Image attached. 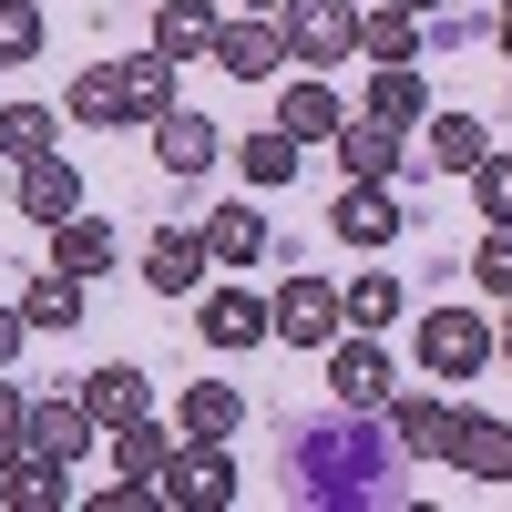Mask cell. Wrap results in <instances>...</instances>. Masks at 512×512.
<instances>
[{
	"instance_id": "obj_1",
	"label": "cell",
	"mask_w": 512,
	"mask_h": 512,
	"mask_svg": "<svg viewBox=\"0 0 512 512\" xmlns=\"http://www.w3.org/2000/svg\"><path fill=\"white\" fill-rule=\"evenodd\" d=\"M400 461L390 420L379 410H338V420H308V431H287V472H308L297 492L308 502H379V472Z\"/></svg>"
},
{
	"instance_id": "obj_2",
	"label": "cell",
	"mask_w": 512,
	"mask_h": 512,
	"mask_svg": "<svg viewBox=\"0 0 512 512\" xmlns=\"http://www.w3.org/2000/svg\"><path fill=\"white\" fill-rule=\"evenodd\" d=\"M502 359V328L482 308H420V369L441 379V390H461V379H482Z\"/></svg>"
},
{
	"instance_id": "obj_3",
	"label": "cell",
	"mask_w": 512,
	"mask_h": 512,
	"mask_svg": "<svg viewBox=\"0 0 512 512\" xmlns=\"http://www.w3.org/2000/svg\"><path fill=\"white\" fill-rule=\"evenodd\" d=\"M318 359H328V410H390L400 379H390V349H379V328H338Z\"/></svg>"
},
{
	"instance_id": "obj_4",
	"label": "cell",
	"mask_w": 512,
	"mask_h": 512,
	"mask_svg": "<svg viewBox=\"0 0 512 512\" xmlns=\"http://www.w3.org/2000/svg\"><path fill=\"white\" fill-rule=\"evenodd\" d=\"M277 31H287L297 72H328V62H349V52H359V0H287Z\"/></svg>"
},
{
	"instance_id": "obj_5",
	"label": "cell",
	"mask_w": 512,
	"mask_h": 512,
	"mask_svg": "<svg viewBox=\"0 0 512 512\" xmlns=\"http://www.w3.org/2000/svg\"><path fill=\"white\" fill-rule=\"evenodd\" d=\"M175 512H226L236 502V451L226 441H175V461H164V482H154Z\"/></svg>"
},
{
	"instance_id": "obj_6",
	"label": "cell",
	"mask_w": 512,
	"mask_h": 512,
	"mask_svg": "<svg viewBox=\"0 0 512 512\" xmlns=\"http://www.w3.org/2000/svg\"><path fill=\"white\" fill-rule=\"evenodd\" d=\"M267 318H277L287 349H328V338L349 328V287H328V277H287V287L267 297Z\"/></svg>"
},
{
	"instance_id": "obj_7",
	"label": "cell",
	"mask_w": 512,
	"mask_h": 512,
	"mask_svg": "<svg viewBox=\"0 0 512 512\" xmlns=\"http://www.w3.org/2000/svg\"><path fill=\"white\" fill-rule=\"evenodd\" d=\"M11 205H21V226H62V216H82V164L52 144V154H31V164H11Z\"/></svg>"
},
{
	"instance_id": "obj_8",
	"label": "cell",
	"mask_w": 512,
	"mask_h": 512,
	"mask_svg": "<svg viewBox=\"0 0 512 512\" xmlns=\"http://www.w3.org/2000/svg\"><path fill=\"white\" fill-rule=\"evenodd\" d=\"M216 72H236V82H277L297 52H287V31H277V11H236L226 31H216V52H205Z\"/></svg>"
},
{
	"instance_id": "obj_9",
	"label": "cell",
	"mask_w": 512,
	"mask_h": 512,
	"mask_svg": "<svg viewBox=\"0 0 512 512\" xmlns=\"http://www.w3.org/2000/svg\"><path fill=\"white\" fill-rule=\"evenodd\" d=\"M338 175H349V185H400L410 175V134L379 123V113H349V123H338Z\"/></svg>"
},
{
	"instance_id": "obj_10",
	"label": "cell",
	"mask_w": 512,
	"mask_h": 512,
	"mask_svg": "<svg viewBox=\"0 0 512 512\" xmlns=\"http://www.w3.org/2000/svg\"><path fill=\"white\" fill-rule=\"evenodd\" d=\"M441 472H461V482L502 492V482H512V420H492V410H461V420H451V461H441Z\"/></svg>"
},
{
	"instance_id": "obj_11",
	"label": "cell",
	"mask_w": 512,
	"mask_h": 512,
	"mask_svg": "<svg viewBox=\"0 0 512 512\" xmlns=\"http://www.w3.org/2000/svg\"><path fill=\"white\" fill-rule=\"evenodd\" d=\"M328 236H338V246H400V236H410V216H400V185H338V205H328Z\"/></svg>"
},
{
	"instance_id": "obj_12",
	"label": "cell",
	"mask_w": 512,
	"mask_h": 512,
	"mask_svg": "<svg viewBox=\"0 0 512 512\" xmlns=\"http://www.w3.org/2000/svg\"><path fill=\"white\" fill-rule=\"evenodd\" d=\"M195 328H205V349L236 359V349H267L277 318H267V297H256V287H205V297H195Z\"/></svg>"
},
{
	"instance_id": "obj_13",
	"label": "cell",
	"mask_w": 512,
	"mask_h": 512,
	"mask_svg": "<svg viewBox=\"0 0 512 512\" xmlns=\"http://www.w3.org/2000/svg\"><path fill=\"white\" fill-rule=\"evenodd\" d=\"M379 420H390V441H400V461H451V400L441 390H390V410H379Z\"/></svg>"
},
{
	"instance_id": "obj_14",
	"label": "cell",
	"mask_w": 512,
	"mask_h": 512,
	"mask_svg": "<svg viewBox=\"0 0 512 512\" xmlns=\"http://www.w3.org/2000/svg\"><path fill=\"white\" fill-rule=\"evenodd\" d=\"M482 154H492L482 113H431V123L410 134V164H431V175H461V185H472V164H482Z\"/></svg>"
},
{
	"instance_id": "obj_15",
	"label": "cell",
	"mask_w": 512,
	"mask_h": 512,
	"mask_svg": "<svg viewBox=\"0 0 512 512\" xmlns=\"http://www.w3.org/2000/svg\"><path fill=\"white\" fill-rule=\"evenodd\" d=\"M205 267H216L205 226H164V236L144 246V287H154V297H195V287H205Z\"/></svg>"
},
{
	"instance_id": "obj_16",
	"label": "cell",
	"mask_w": 512,
	"mask_h": 512,
	"mask_svg": "<svg viewBox=\"0 0 512 512\" xmlns=\"http://www.w3.org/2000/svg\"><path fill=\"white\" fill-rule=\"evenodd\" d=\"M72 390H82V410H93L103 431H123V420H144V410H154V379H144L134 359H103V369H82Z\"/></svg>"
},
{
	"instance_id": "obj_17",
	"label": "cell",
	"mask_w": 512,
	"mask_h": 512,
	"mask_svg": "<svg viewBox=\"0 0 512 512\" xmlns=\"http://www.w3.org/2000/svg\"><path fill=\"white\" fill-rule=\"evenodd\" d=\"M62 472H72V461H52V451H31V441H21L11 461H0V512H62V502H72Z\"/></svg>"
},
{
	"instance_id": "obj_18",
	"label": "cell",
	"mask_w": 512,
	"mask_h": 512,
	"mask_svg": "<svg viewBox=\"0 0 512 512\" xmlns=\"http://www.w3.org/2000/svg\"><path fill=\"white\" fill-rule=\"evenodd\" d=\"M144 134H154V164H164V175H205V164H216V144H226V134H216V123H205L195 103H175V113H154Z\"/></svg>"
},
{
	"instance_id": "obj_19",
	"label": "cell",
	"mask_w": 512,
	"mask_h": 512,
	"mask_svg": "<svg viewBox=\"0 0 512 512\" xmlns=\"http://www.w3.org/2000/svg\"><path fill=\"white\" fill-rule=\"evenodd\" d=\"M216 31H226L216 0H154V52H164V62H205V52H216Z\"/></svg>"
},
{
	"instance_id": "obj_20",
	"label": "cell",
	"mask_w": 512,
	"mask_h": 512,
	"mask_svg": "<svg viewBox=\"0 0 512 512\" xmlns=\"http://www.w3.org/2000/svg\"><path fill=\"white\" fill-rule=\"evenodd\" d=\"M359 113L420 134V123H431V82H420V62H369V103H359Z\"/></svg>"
},
{
	"instance_id": "obj_21",
	"label": "cell",
	"mask_w": 512,
	"mask_h": 512,
	"mask_svg": "<svg viewBox=\"0 0 512 512\" xmlns=\"http://www.w3.org/2000/svg\"><path fill=\"white\" fill-rule=\"evenodd\" d=\"M103 420L82 410V390H52V400H31V451H52V461H82L93 451Z\"/></svg>"
},
{
	"instance_id": "obj_22",
	"label": "cell",
	"mask_w": 512,
	"mask_h": 512,
	"mask_svg": "<svg viewBox=\"0 0 512 512\" xmlns=\"http://www.w3.org/2000/svg\"><path fill=\"white\" fill-rule=\"evenodd\" d=\"M277 123H287L297 144H338V123H349V103H338V93H328L318 72H297L287 93H277Z\"/></svg>"
},
{
	"instance_id": "obj_23",
	"label": "cell",
	"mask_w": 512,
	"mask_h": 512,
	"mask_svg": "<svg viewBox=\"0 0 512 512\" xmlns=\"http://www.w3.org/2000/svg\"><path fill=\"white\" fill-rule=\"evenodd\" d=\"M175 431L185 441H236L246 431V390H236V379H195L185 410H175Z\"/></svg>"
},
{
	"instance_id": "obj_24",
	"label": "cell",
	"mask_w": 512,
	"mask_h": 512,
	"mask_svg": "<svg viewBox=\"0 0 512 512\" xmlns=\"http://www.w3.org/2000/svg\"><path fill=\"white\" fill-rule=\"evenodd\" d=\"M52 267L82 277V287H103V277H113V226H103V216H62V226H52Z\"/></svg>"
},
{
	"instance_id": "obj_25",
	"label": "cell",
	"mask_w": 512,
	"mask_h": 512,
	"mask_svg": "<svg viewBox=\"0 0 512 512\" xmlns=\"http://www.w3.org/2000/svg\"><path fill=\"white\" fill-rule=\"evenodd\" d=\"M103 441H113V472H134V482H164V461H175V441H185V431L144 410V420H123V431H103Z\"/></svg>"
},
{
	"instance_id": "obj_26",
	"label": "cell",
	"mask_w": 512,
	"mask_h": 512,
	"mask_svg": "<svg viewBox=\"0 0 512 512\" xmlns=\"http://www.w3.org/2000/svg\"><path fill=\"white\" fill-rule=\"evenodd\" d=\"M154 113H175V62L154 52H123V123H154Z\"/></svg>"
},
{
	"instance_id": "obj_27",
	"label": "cell",
	"mask_w": 512,
	"mask_h": 512,
	"mask_svg": "<svg viewBox=\"0 0 512 512\" xmlns=\"http://www.w3.org/2000/svg\"><path fill=\"white\" fill-rule=\"evenodd\" d=\"M359 52H369V62H420V52H431V31H420V11L379 0V11H359Z\"/></svg>"
},
{
	"instance_id": "obj_28",
	"label": "cell",
	"mask_w": 512,
	"mask_h": 512,
	"mask_svg": "<svg viewBox=\"0 0 512 512\" xmlns=\"http://www.w3.org/2000/svg\"><path fill=\"white\" fill-rule=\"evenodd\" d=\"M236 175H246L256 195H277V185H297V134H287V123H256V134L236 144Z\"/></svg>"
},
{
	"instance_id": "obj_29",
	"label": "cell",
	"mask_w": 512,
	"mask_h": 512,
	"mask_svg": "<svg viewBox=\"0 0 512 512\" xmlns=\"http://www.w3.org/2000/svg\"><path fill=\"white\" fill-rule=\"evenodd\" d=\"M205 246H216V267H256V256H267V216H256V205H216V216H205Z\"/></svg>"
},
{
	"instance_id": "obj_30",
	"label": "cell",
	"mask_w": 512,
	"mask_h": 512,
	"mask_svg": "<svg viewBox=\"0 0 512 512\" xmlns=\"http://www.w3.org/2000/svg\"><path fill=\"white\" fill-rule=\"evenodd\" d=\"M52 134H62V113H52V103H0V154H11V164L52 154Z\"/></svg>"
},
{
	"instance_id": "obj_31",
	"label": "cell",
	"mask_w": 512,
	"mask_h": 512,
	"mask_svg": "<svg viewBox=\"0 0 512 512\" xmlns=\"http://www.w3.org/2000/svg\"><path fill=\"white\" fill-rule=\"evenodd\" d=\"M82 297H93V287L52 267V277H31V287H21V318H31V328H72V318H82Z\"/></svg>"
},
{
	"instance_id": "obj_32",
	"label": "cell",
	"mask_w": 512,
	"mask_h": 512,
	"mask_svg": "<svg viewBox=\"0 0 512 512\" xmlns=\"http://www.w3.org/2000/svg\"><path fill=\"white\" fill-rule=\"evenodd\" d=\"M410 318V287L400 277H359L349 287V328H400Z\"/></svg>"
},
{
	"instance_id": "obj_33",
	"label": "cell",
	"mask_w": 512,
	"mask_h": 512,
	"mask_svg": "<svg viewBox=\"0 0 512 512\" xmlns=\"http://www.w3.org/2000/svg\"><path fill=\"white\" fill-rule=\"evenodd\" d=\"M472 205H482V226H512V154L502 144L472 164Z\"/></svg>"
},
{
	"instance_id": "obj_34",
	"label": "cell",
	"mask_w": 512,
	"mask_h": 512,
	"mask_svg": "<svg viewBox=\"0 0 512 512\" xmlns=\"http://www.w3.org/2000/svg\"><path fill=\"white\" fill-rule=\"evenodd\" d=\"M41 41H52V21H41L31 0H0V62H31Z\"/></svg>"
},
{
	"instance_id": "obj_35",
	"label": "cell",
	"mask_w": 512,
	"mask_h": 512,
	"mask_svg": "<svg viewBox=\"0 0 512 512\" xmlns=\"http://www.w3.org/2000/svg\"><path fill=\"white\" fill-rule=\"evenodd\" d=\"M472 287H482V297H512V226H482V246H472Z\"/></svg>"
},
{
	"instance_id": "obj_36",
	"label": "cell",
	"mask_w": 512,
	"mask_h": 512,
	"mask_svg": "<svg viewBox=\"0 0 512 512\" xmlns=\"http://www.w3.org/2000/svg\"><path fill=\"white\" fill-rule=\"evenodd\" d=\"M31 441V390H21V379H0V461H11Z\"/></svg>"
},
{
	"instance_id": "obj_37",
	"label": "cell",
	"mask_w": 512,
	"mask_h": 512,
	"mask_svg": "<svg viewBox=\"0 0 512 512\" xmlns=\"http://www.w3.org/2000/svg\"><path fill=\"white\" fill-rule=\"evenodd\" d=\"M21 338H31V318H21V308H0V369L21 359Z\"/></svg>"
},
{
	"instance_id": "obj_38",
	"label": "cell",
	"mask_w": 512,
	"mask_h": 512,
	"mask_svg": "<svg viewBox=\"0 0 512 512\" xmlns=\"http://www.w3.org/2000/svg\"><path fill=\"white\" fill-rule=\"evenodd\" d=\"M492 41H502V62H512V0H502V11H492Z\"/></svg>"
},
{
	"instance_id": "obj_39",
	"label": "cell",
	"mask_w": 512,
	"mask_h": 512,
	"mask_svg": "<svg viewBox=\"0 0 512 512\" xmlns=\"http://www.w3.org/2000/svg\"><path fill=\"white\" fill-rule=\"evenodd\" d=\"M400 11H431V21H441V11H451V0H400Z\"/></svg>"
},
{
	"instance_id": "obj_40",
	"label": "cell",
	"mask_w": 512,
	"mask_h": 512,
	"mask_svg": "<svg viewBox=\"0 0 512 512\" xmlns=\"http://www.w3.org/2000/svg\"><path fill=\"white\" fill-rule=\"evenodd\" d=\"M236 11H287V0H236Z\"/></svg>"
},
{
	"instance_id": "obj_41",
	"label": "cell",
	"mask_w": 512,
	"mask_h": 512,
	"mask_svg": "<svg viewBox=\"0 0 512 512\" xmlns=\"http://www.w3.org/2000/svg\"><path fill=\"white\" fill-rule=\"evenodd\" d=\"M0 205H11V154H0Z\"/></svg>"
}]
</instances>
